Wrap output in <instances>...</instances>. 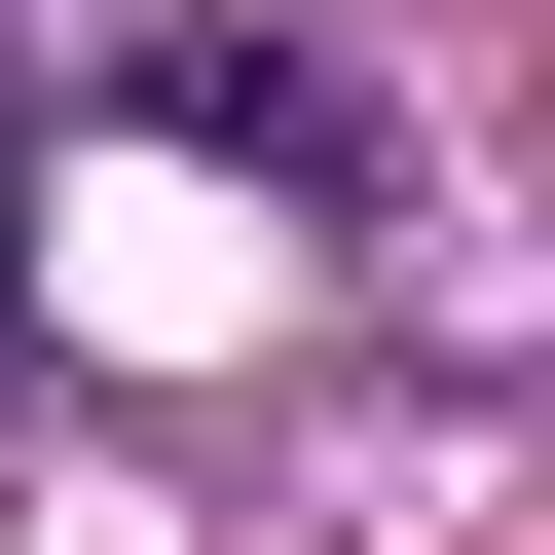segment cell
Instances as JSON below:
<instances>
[{"label": "cell", "mask_w": 555, "mask_h": 555, "mask_svg": "<svg viewBox=\"0 0 555 555\" xmlns=\"http://www.w3.org/2000/svg\"><path fill=\"white\" fill-rule=\"evenodd\" d=\"M112 112H149V149H222V185H297V222H371V112H334V38H149Z\"/></svg>", "instance_id": "1"}]
</instances>
